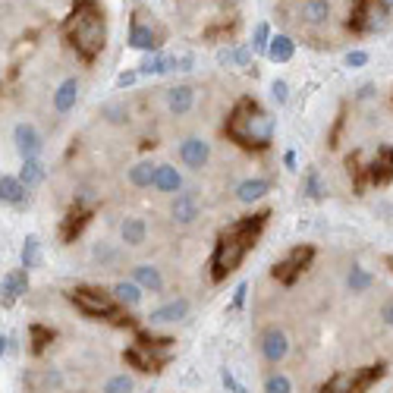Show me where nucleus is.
Instances as JSON below:
<instances>
[{"instance_id":"nucleus-1","label":"nucleus","mask_w":393,"mask_h":393,"mask_svg":"<svg viewBox=\"0 0 393 393\" xmlns=\"http://www.w3.org/2000/svg\"><path fill=\"white\" fill-rule=\"evenodd\" d=\"M267 217H271L267 211H261V214H252V217H242V221L230 223V227L223 230L221 236H217L214 255H211V277H214V283L227 280L230 274H233L236 267L242 265L246 252L255 246L258 233L265 230Z\"/></svg>"},{"instance_id":"nucleus-2","label":"nucleus","mask_w":393,"mask_h":393,"mask_svg":"<svg viewBox=\"0 0 393 393\" xmlns=\"http://www.w3.org/2000/svg\"><path fill=\"white\" fill-rule=\"evenodd\" d=\"M64 35L85 64H91L104 51L107 22H104V10L98 7V0H79L76 7H73L70 20L64 22Z\"/></svg>"},{"instance_id":"nucleus-3","label":"nucleus","mask_w":393,"mask_h":393,"mask_svg":"<svg viewBox=\"0 0 393 393\" xmlns=\"http://www.w3.org/2000/svg\"><path fill=\"white\" fill-rule=\"evenodd\" d=\"M223 133L242 148H252V151H265L274 142V117L261 107L252 98H242L227 117V126Z\"/></svg>"},{"instance_id":"nucleus-4","label":"nucleus","mask_w":393,"mask_h":393,"mask_svg":"<svg viewBox=\"0 0 393 393\" xmlns=\"http://www.w3.org/2000/svg\"><path fill=\"white\" fill-rule=\"evenodd\" d=\"M173 353V340L170 336H148V334H135V343L123 353L126 365H133L135 371H161L167 359Z\"/></svg>"},{"instance_id":"nucleus-5","label":"nucleus","mask_w":393,"mask_h":393,"mask_svg":"<svg viewBox=\"0 0 393 393\" xmlns=\"http://www.w3.org/2000/svg\"><path fill=\"white\" fill-rule=\"evenodd\" d=\"M73 305L82 311L85 318H98V321H117L120 318V305L110 292H101V290H91V286H76V290L66 292Z\"/></svg>"},{"instance_id":"nucleus-6","label":"nucleus","mask_w":393,"mask_h":393,"mask_svg":"<svg viewBox=\"0 0 393 393\" xmlns=\"http://www.w3.org/2000/svg\"><path fill=\"white\" fill-rule=\"evenodd\" d=\"M311 258H315V249H311V246L290 249V255H286L283 261H277V265H274V277H277L280 283H286V286L296 283V277L311 265Z\"/></svg>"},{"instance_id":"nucleus-7","label":"nucleus","mask_w":393,"mask_h":393,"mask_svg":"<svg viewBox=\"0 0 393 393\" xmlns=\"http://www.w3.org/2000/svg\"><path fill=\"white\" fill-rule=\"evenodd\" d=\"M261 355H265V362H271V365H277V362L286 359V353H290V340H286V334L280 327H265L261 330Z\"/></svg>"},{"instance_id":"nucleus-8","label":"nucleus","mask_w":393,"mask_h":393,"mask_svg":"<svg viewBox=\"0 0 393 393\" xmlns=\"http://www.w3.org/2000/svg\"><path fill=\"white\" fill-rule=\"evenodd\" d=\"M26 290H29V271H26V267L10 271L7 277L0 280V305H3V309H13Z\"/></svg>"},{"instance_id":"nucleus-9","label":"nucleus","mask_w":393,"mask_h":393,"mask_svg":"<svg viewBox=\"0 0 393 393\" xmlns=\"http://www.w3.org/2000/svg\"><path fill=\"white\" fill-rule=\"evenodd\" d=\"M13 142H16V151L22 154V161H29V158H38L41 154V133L32 126V123H16V129H13Z\"/></svg>"},{"instance_id":"nucleus-10","label":"nucleus","mask_w":393,"mask_h":393,"mask_svg":"<svg viewBox=\"0 0 393 393\" xmlns=\"http://www.w3.org/2000/svg\"><path fill=\"white\" fill-rule=\"evenodd\" d=\"M179 158H183L186 167L202 170V167L208 164V158H211V145L205 139H198V135H189V139L179 142Z\"/></svg>"},{"instance_id":"nucleus-11","label":"nucleus","mask_w":393,"mask_h":393,"mask_svg":"<svg viewBox=\"0 0 393 393\" xmlns=\"http://www.w3.org/2000/svg\"><path fill=\"white\" fill-rule=\"evenodd\" d=\"M380 22H384V10H378L371 0H359L353 7V16H349V29H355V32L378 29Z\"/></svg>"},{"instance_id":"nucleus-12","label":"nucleus","mask_w":393,"mask_h":393,"mask_svg":"<svg viewBox=\"0 0 393 393\" xmlns=\"http://www.w3.org/2000/svg\"><path fill=\"white\" fill-rule=\"evenodd\" d=\"M89 221H91V208H89V205L73 202L70 214H66L64 223H60V236H64V242H76V236L82 233V227Z\"/></svg>"},{"instance_id":"nucleus-13","label":"nucleus","mask_w":393,"mask_h":393,"mask_svg":"<svg viewBox=\"0 0 393 393\" xmlns=\"http://www.w3.org/2000/svg\"><path fill=\"white\" fill-rule=\"evenodd\" d=\"M384 371H387V365H380V362L353 371V378H349V393H368L380 378H384Z\"/></svg>"},{"instance_id":"nucleus-14","label":"nucleus","mask_w":393,"mask_h":393,"mask_svg":"<svg viewBox=\"0 0 393 393\" xmlns=\"http://www.w3.org/2000/svg\"><path fill=\"white\" fill-rule=\"evenodd\" d=\"M186 315H189V302H186V299H173V302L154 309L151 315H148V324H177V321H183Z\"/></svg>"},{"instance_id":"nucleus-15","label":"nucleus","mask_w":393,"mask_h":393,"mask_svg":"<svg viewBox=\"0 0 393 393\" xmlns=\"http://www.w3.org/2000/svg\"><path fill=\"white\" fill-rule=\"evenodd\" d=\"M192 104H195V89H192V85H173V89L167 91V107H170V114H177V117L189 114Z\"/></svg>"},{"instance_id":"nucleus-16","label":"nucleus","mask_w":393,"mask_h":393,"mask_svg":"<svg viewBox=\"0 0 393 393\" xmlns=\"http://www.w3.org/2000/svg\"><path fill=\"white\" fill-rule=\"evenodd\" d=\"M173 70H179V57H167L161 51H151L139 66L142 76H161V73H173Z\"/></svg>"},{"instance_id":"nucleus-17","label":"nucleus","mask_w":393,"mask_h":393,"mask_svg":"<svg viewBox=\"0 0 393 393\" xmlns=\"http://www.w3.org/2000/svg\"><path fill=\"white\" fill-rule=\"evenodd\" d=\"M170 214L177 223H192L198 217V202L192 192H177V198H173L170 205Z\"/></svg>"},{"instance_id":"nucleus-18","label":"nucleus","mask_w":393,"mask_h":393,"mask_svg":"<svg viewBox=\"0 0 393 393\" xmlns=\"http://www.w3.org/2000/svg\"><path fill=\"white\" fill-rule=\"evenodd\" d=\"M368 177H371V183L384 186L393 179V148H380L378 158L371 161V167H368Z\"/></svg>"},{"instance_id":"nucleus-19","label":"nucleus","mask_w":393,"mask_h":393,"mask_svg":"<svg viewBox=\"0 0 393 393\" xmlns=\"http://www.w3.org/2000/svg\"><path fill=\"white\" fill-rule=\"evenodd\" d=\"M76 101H79V82L76 79L60 82L57 91H54V110H57V114H70V110L76 107Z\"/></svg>"},{"instance_id":"nucleus-20","label":"nucleus","mask_w":393,"mask_h":393,"mask_svg":"<svg viewBox=\"0 0 393 393\" xmlns=\"http://www.w3.org/2000/svg\"><path fill=\"white\" fill-rule=\"evenodd\" d=\"M267 192H271V183H267V179H261V177H255V179H242V183L236 186V198H239L242 205L258 202V198H265Z\"/></svg>"},{"instance_id":"nucleus-21","label":"nucleus","mask_w":393,"mask_h":393,"mask_svg":"<svg viewBox=\"0 0 393 393\" xmlns=\"http://www.w3.org/2000/svg\"><path fill=\"white\" fill-rule=\"evenodd\" d=\"M292 54H296V41H292L290 35H274V38L267 41V57H271L274 64H290Z\"/></svg>"},{"instance_id":"nucleus-22","label":"nucleus","mask_w":393,"mask_h":393,"mask_svg":"<svg viewBox=\"0 0 393 393\" xmlns=\"http://www.w3.org/2000/svg\"><path fill=\"white\" fill-rule=\"evenodd\" d=\"M154 189L158 192H179L183 189V177L177 173V167L170 164H158V170H154Z\"/></svg>"},{"instance_id":"nucleus-23","label":"nucleus","mask_w":393,"mask_h":393,"mask_svg":"<svg viewBox=\"0 0 393 393\" xmlns=\"http://www.w3.org/2000/svg\"><path fill=\"white\" fill-rule=\"evenodd\" d=\"M133 280L142 286V290H148V292H161V290H164V277H161V271H158V267H151V265H135L133 267Z\"/></svg>"},{"instance_id":"nucleus-24","label":"nucleus","mask_w":393,"mask_h":393,"mask_svg":"<svg viewBox=\"0 0 393 393\" xmlns=\"http://www.w3.org/2000/svg\"><path fill=\"white\" fill-rule=\"evenodd\" d=\"M129 45L135 51H158V32L151 26H142V22H133V32H129Z\"/></svg>"},{"instance_id":"nucleus-25","label":"nucleus","mask_w":393,"mask_h":393,"mask_svg":"<svg viewBox=\"0 0 393 393\" xmlns=\"http://www.w3.org/2000/svg\"><path fill=\"white\" fill-rule=\"evenodd\" d=\"M0 202H7V205L26 202V186L20 183V177H0Z\"/></svg>"},{"instance_id":"nucleus-26","label":"nucleus","mask_w":393,"mask_h":393,"mask_svg":"<svg viewBox=\"0 0 393 393\" xmlns=\"http://www.w3.org/2000/svg\"><path fill=\"white\" fill-rule=\"evenodd\" d=\"M110 296L117 299V305H129V309H133V305L142 302V286L135 283V280H120Z\"/></svg>"},{"instance_id":"nucleus-27","label":"nucleus","mask_w":393,"mask_h":393,"mask_svg":"<svg viewBox=\"0 0 393 393\" xmlns=\"http://www.w3.org/2000/svg\"><path fill=\"white\" fill-rule=\"evenodd\" d=\"M20 183L26 186V189H35V186H41V183H45V164H41L38 158H29V161H22Z\"/></svg>"},{"instance_id":"nucleus-28","label":"nucleus","mask_w":393,"mask_h":393,"mask_svg":"<svg viewBox=\"0 0 393 393\" xmlns=\"http://www.w3.org/2000/svg\"><path fill=\"white\" fill-rule=\"evenodd\" d=\"M145 233H148V227L142 217H126L120 227V236L126 246H142V242H145Z\"/></svg>"},{"instance_id":"nucleus-29","label":"nucleus","mask_w":393,"mask_h":393,"mask_svg":"<svg viewBox=\"0 0 393 393\" xmlns=\"http://www.w3.org/2000/svg\"><path fill=\"white\" fill-rule=\"evenodd\" d=\"M327 16H330L327 0H305L302 3V20L309 26H321V22H327Z\"/></svg>"},{"instance_id":"nucleus-30","label":"nucleus","mask_w":393,"mask_h":393,"mask_svg":"<svg viewBox=\"0 0 393 393\" xmlns=\"http://www.w3.org/2000/svg\"><path fill=\"white\" fill-rule=\"evenodd\" d=\"M29 343H32V346H29L32 355H41L54 343V330L45 327V324H32V327H29Z\"/></svg>"},{"instance_id":"nucleus-31","label":"nucleus","mask_w":393,"mask_h":393,"mask_svg":"<svg viewBox=\"0 0 393 393\" xmlns=\"http://www.w3.org/2000/svg\"><path fill=\"white\" fill-rule=\"evenodd\" d=\"M154 170H158V164H151V161H139V164L129 170V183L139 186V189H148V186L154 183Z\"/></svg>"},{"instance_id":"nucleus-32","label":"nucleus","mask_w":393,"mask_h":393,"mask_svg":"<svg viewBox=\"0 0 393 393\" xmlns=\"http://www.w3.org/2000/svg\"><path fill=\"white\" fill-rule=\"evenodd\" d=\"M38 261H41V239L32 233V236H26V242H22V267L29 271V267H35Z\"/></svg>"},{"instance_id":"nucleus-33","label":"nucleus","mask_w":393,"mask_h":393,"mask_svg":"<svg viewBox=\"0 0 393 393\" xmlns=\"http://www.w3.org/2000/svg\"><path fill=\"white\" fill-rule=\"evenodd\" d=\"M265 393H292V380L286 378V374L274 371L265 378Z\"/></svg>"},{"instance_id":"nucleus-34","label":"nucleus","mask_w":393,"mask_h":393,"mask_svg":"<svg viewBox=\"0 0 393 393\" xmlns=\"http://www.w3.org/2000/svg\"><path fill=\"white\" fill-rule=\"evenodd\" d=\"M368 286H371V274H368L365 267H353V271H349V290H353V292H365Z\"/></svg>"},{"instance_id":"nucleus-35","label":"nucleus","mask_w":393,"mask_h":393,"mask_svg":"<svg viewBox=\"0 0 393 393\" xmlns=\"http://www.w3.org/2000/svg\"><path fill=\"white\" fill-rule=\"evenodd\" d=\"M349 378H353V371H340V374H334V378H330L327 384L321 387V393H349Z\"/></svg>"},{"instance_id":"nucleus-36","label":"nucleus","mask_w":393,"mask_h":393,"mask_svg":"<svg viewBox=\"0 0 393 393\" xmlns=\"http://www.w3.org/2000/svg\"><path fill=\"white\" fill-rule=\"evenodd\" d=\"M267 41H271V29H267V22H258V26H255V35H252V51L267 54Z\"/></svg>"},{"instance_id":"nucleus-37","label":"nucleus","mask_w":393,"mask_h":393,"mask_svg":"<svg viewBox=\"0 0 393 393\" xmlns=\"http://www.w3.org/2000/svg\"><path fill=\"white\" fill-rule=\"evenodd\" d=\"M104 393H133V378L129 374H114L104 384Z\"/></svg>"},{"instance_id":"nucleus-38","label":"nucleus","mask_w":393,"mask_h":393,"mask_svg":"<svg viewBox=\"0 0 393 393\" xmlns=\"http://www.w3.org/2000/svg\"><path fill=\"white\" fill-rule=\"evenodd\" d=\"M305 195H309V198H321V195H324V189H321V177H318L315 170H311L309 177H305Z\"/></svg>"},{"instance_id":"nucleus-39","label":"nucleus","mask_w":393,"mask_h":393,"mask_svg":"<svg viewBox=\"0 0 393 393\" xmlns=\"http://www.w3.org/2000/svg\"><path fill=\"white\" fill-rule=\"evenodd\" d=\"M221 380H223V387H227L230 393H246V387L233 378V371H230V368H221Z\"/></svg>"},{"instance_id":"nucleus-40","label":"nucleus","mask_w":393,"mask_h":393,"mask_svg":"<svg viewBox=\"0 0 393 393\" xmlns=\"http://www.w3.org/2000/svg\"><path fill=\"white\" fill-rule=\"evenodd\" d=\"M271 95H274V101H277V104H283L286 98H290V85H286L283 79H274V85H271Z\"/></svg>"},{"instance_id":"nucleus-41","label":"nucleus","mask_w":393,"mask_h":393,"mask_svg":"<svg viewBox=\"0 0 393 393\" xmlns=\"http://www.w3.org/2000/svg\"><path fill=\"white\" fill-rule=\"evenodd\" d=\"M249 60H252V45H242V47H236L233 51V64L236 66H246Z\"/></svg>"},{"instance_id":"nucleus-42","label":"nucleus","mask_w":393,"mask_h":393,"mask_svg":"<svg viewBox=\"0 0 393 393\" xmlns=\"http://www.w3.org/2000/svg\"><path fill=\"white\" fill-rule=\"evenodd\" d=\"M368 64V54L365 51H349L346 54V66H353V70H359V66Z\"/></svg>"},{"instance_id":"nucleus-43","label":"nucleus","mask_w":393,"mask_h":393,"mask_svg":"<svg viewBox=\"0 0 393 393\" xmlns=\"http://www.w3.org/2000/svg\"><path fill=\"white\" fill-rule=\"evenodd\" d=\"M246 292H249V283H239V286H236V292H233V302H230V309H233V311H239V309H242V302H246Z\"/></svg>"},{"instance_id":"nucleus-44","label":"nucleus","mask_w":393,"mask_h":393,"mask_svg":"<svg viewBox=\"0 0 393 393\" xmlns=\"http://www.w3.org/2000/svg\"><path fill=\"white\" fill-rule=\"evenodd\" d=\"M104 114H107V120H110V123H123V117H126V110H123V107H107V110H104Z\"/></svg>"},{"instance_id":"nucleus-45","label":"nucleus","mask_w":393,"mask_h":393,"mask_svg":"<svg viewBox=\"0 0 393 393\" xmlns=\"http://www.w3.org/2000/svg\"><path fill=\"white\" fill-rule=\"evenodd\" d=\"M135 76H139V73H120L117 85H120V89H126V85H133V82H135Z\"/></svg>"},{"instance_id":"nucleus-46","label":"nucleus","mask_w":393,"mask_h":393,"mask_svg":"<svg viewBox=\"0 0 393 393\" xmlns=\"http://www.w3.org/2000/svg\"><path fill=\"white\" fill-rule=\"evenodd\" d=\"M380 318H384V321H387V324H390V327H393V302H387L384 309H380Z\"/></svg>"},{"instance_id":"nucleus-47","label":"nucleus","mask_w":393,"mask_h":393,"mask_svg":"<svg viewBox=\"0 0 393 393\" xmlns=\"http://www.w3.org/2000/svg\"><path fill=\"white\" fill-rule=\"evenodd\" d=\"M217 60H221V64H233V51H221Z\"/></svg>"},{"instance_id":"nucleus-48","label":"nucleus","mask_w":393,"mask_h":393,"mask_svg":"<svg viewBox=\"0 0 393 393\" xmlns=\"http://www.w3.org/2000/svg\"><path fill=\"white\" fill-rule=\"evenodd\" d=\"M286 167H290V170H296V154H292V151H286Z\"/></svg>"},{"instance_id":"nucleus-49","label":"nucleus","mask_w":393,"mask_h":393,"mask_svg":"<svg viewBox=\"0 0 393 393\" xmlns=\"http://www.w3.org/2000/svg\"><path fill=\"white\" fill-rule=\"evenodd\" d=\"M3 353H7V336L0 334V359H3Z\"/></svg>"},{"instance_id":"nucleus-50","label":"nucleus","mask_w":393,"mask_h":393,"mask_svg":"<svg viewBox=\"0 0 393 393\" xmlns=\"http://www.w3.org/2000/svg\"><path fill=\"white\" fill-rule=\"evenodd\" d=\"M380 10H393V0H378Z\"/></svg>"}]
</instances>
